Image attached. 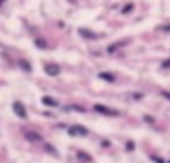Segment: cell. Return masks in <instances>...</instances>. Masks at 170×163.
Wrapping results in <instances>:
<instances>
[{
  "label": "cell",
  "mask_w": 170,
  "mask_h": 163,
  "mask_svg": "<svg viewBox=\"0 0 170 163\" xmlns=\"http://www.w3.org/2000/svg\"><path fill=\"white\" fill-rule=\"evenodd\" d=\"M160 67H162L163 70H168V68H170V58H165V60L160 63Z\"/></svg>",
  "instance_id": "15"
},
{
  "label": "cell",
  "mask_w": 170,
  "mask_h": 163,
  "mask_svg": "<svg viewBox=\"0 0 170 163\" xmlns=\"http://www.w3.org/2000/svg\"><path fill=\"white\" fill-rule=\"evenodd\" d=\"M35 47H37V48H42V50H45V48H47V42H45V40L37 38V40H35Z\"/></svg>",
  "instance_id": "12"
},
{
  "label": "cell",
  "mask_w": 170,
  "mask_h": 163,
  "mask_svg": "<svg viewBox=\"0 0 170 163\" xmlns=\"http://www.w3.org/2000/svg\"><path fill=\"white\" fill-rule=\"evenodd\" d=\"M40 100H42V103H44L45 107H58V100H55L54 97H48V95H45V97H42Z\"/></svg>",
  "instance_id": "6"
},
{
  "label": "cell",
  "mask_w": 170,
  "mask_h": 163,
  "mask_svg": "<svg viewBox=\"0 0 170 163\" xmlns=\"http://www.w3.org/2000/svg\"><path fill=\"white\" fill-rule=\"evenodd\" d=\"M127 150H128V152L135 150V143H134V141H127Z\"/></svg>",
  "instance_id": "19"
},
{
  "label": "cell",
  "mask_w": 170,
  "mask_h": 163,
  "mask_svg": "<svg viewBox=\"0 0 170 163\" xmlns=\"http://www.w3.org/2000/svg\"><path fill=\"white\" fill-rule=\"evenodd\" d=\"M67 133H69L70 137H87L88 130L83 127V125H70V127L67 128Z\"/></svg>",
  "instance_id": "2"
},
{
  "label": "cell",
  "mask_w": 170,
  "mask_h": 163,
  "mask_svg": "<svg viewBox=\"0 0 170 163\" xmlns=\"http://www.w3.org/2000/svg\"><path fill=\"white\" fill-rule=\"evenodd\" d=\"M150 160H152V161H155V163H165V160L160 158V156H157V155H152V156H150Z\"/></svg>",
  "instance_id": "17"
},
{
  "label": "cell",
  "mask_w": 170,
  "mask_h": 163,
  "mask_svg": "<svg viewBox=\"0 0 170 163\" xmlns=\"http://www.w3.org/2000/svg\"><path fill=\"white\" fill-rule=\"evenodd\" d=\"M79 35L82 37V38H85V40H95V38H98L97 33L92 32V30H88V29H79Z\"/></svg>",
  "instance_id": "5"
},
{
  "label": "cell",
  "mask_w": 170,
  "mask_h": 163,
  "mask_svg": "<svg viewBox=\"0 0 170 163\" xmlns=\"http://www.w3.org/2000/svg\"><path fill=\"white\" fill-rule=\"evenodd\" d=\"M144 120L145 122H147V123H155V118H153V116H150V115H144Z\"/></svg>",
  "instance_id": "18"
},
{
  "label": "cell",
  "mask_w": 170,
  "mask_h": 163,
  "mask_svg": "<svg viewBox=\"0 0 170 163\" xmlns=\"http://www.w3.org/2000/svg\"><path fill=\"white\" fill-rule=\"evenodd\" d=\"M18 67H20L23 72L32 73V65H30V62H27L25 58H18Z\"/></svg>",
  "instance_id": "8"
},
{
  "label": "cell",
  "mask_w": 170,
  "mask_h": 163,
  "mask_svg": "<svg viewBox=\"0 0 170 163\" xmlns=\"http://www.w3.org/2000/svg\"><path fill=\"white\" fill-rule=\"evenodd\" d=\"M98 78L105 80V82H109V83H113V82L117 80V77L113 75V73H110V72H100L98 73Z\"/></svg>",
  "instance_id": "7"
},
{
  "label": "cell",
  "mask_w": 170,
  "mask_h": 163,
  "mask_svg": "<svg viewBox=\"0 0 170 163\" xmlns=\"http://www.w3.org/2000/svg\"><path fill=\"white\" fill-rule=\"evenodd\" d=\"M44 150H45L47 153H50V155H54V156H58L57 148H55V146H52L50 143H45V145H44Z\"/></svg>",
  "instance_id": "11"
},
{
  "label": "cell",
  "mask_w": 170,
  "mask_h": 163,
  "mask_svg": "<svg viewBox=\"0 0 170 163\" xmlns=\"http://www.w3.org/2000/svg\"><path fill=\"white\" fill-rule=\"evenodd\" d=\"M167 163H170V161H167Z\"/></svg>",
  "instance_id": "25"
},
{
  "label": "cell",
  "mask_w": 170,
  "mask_h": 163,
  "mask_svg": "<svg viewBox=\"0 0 170 163\" xmlns=\"http://www.w3.org/2000/svg\"><path fill=\"white\" fill-rule=\"evenodd\" d=\"M44 72L47 73L48 77H57L58 73H60V67H58L57 63H45Z\"/></svg>",
  "instance_id": "4"
},
{
  "label": "cell",
  "mask_w": 170,
  "mask_h": 163,
  "mask_svg": "<svg viewBox=\"0 0 170 163\" xmlns=\"http://www.w3.org/2000/svg\"><path fill=\"white\" fill-rule=\"evenodd\" d=\"M109 145H110V141H107V140L102 141V146H109Z\"/></svg>",
  "instance_id": "23"
},
{
  "label": "cell",
  "mask_w": 170,
  "mask_h": 163,
  "mask_svg": "<svg viewBox=\"0 0 170 163\" xmlns=\"http://www.w3.org/2000/svg\"><path fill=\"white\" fill-rule=\"evenodd\" d=\"M2 4H4V2H2V0H0V5H2Z\"/></svg>",
  "instance_id": "24"
},
{
  "label": "cell",
  "mask_w": 170,
  "mask_h": 163,
  "mask_svg": "<svg viewBox=\"0 0 170 163\" xmlns=\"http://www.w3.org/2000/svg\"><path fill=\"white\" fill-rule=\"evenodd\" d=\"M120 45H122V44H112V45H110L109 48H107V52H109V53H113V52H115L117 48L120 47Z\"/></svg>",
  "instance_id": "16"
},
{
  "label": "cell",
  "mask_w": 170,
  "mask_h": 163,
  "mask_svg": "<svg viewBox=\"0 0 170 163\" xmlns=\"http://www.w3.org/2000/svg\"><path fill=\"white\" fill-rule=\"evenodd\" d=\"M67 110H77V112H80V113H83V112H85V108H83V107H79V105L65 107V112H67Z\"/></svg>",
  "instance_id": "14"
},
{
  "label": "cell",
  "mask_w": 170,
  "mask_h": 163,
  "mask_svg": "<svg viewBox=\"0 0 170 163\" xmlns=\"http://www.w3.org/2000/svg\"><path fill=\"white\" fill-rule=\"evenodd\" d=\"M132 10H134V4H132V2H128V4H125V7H123L120 12L125 15V14H128V12H132Z\"/></svg>",
  "instance_id": "13"
},
{
  "label": "cell",
  "mask_w": 170,
  "mask_h": 163,
  "mask_svg": "<svg viewBox=\"0 0 170 163\" xmlns=\"http://www.w3.org/2000/svg\"><path fill=\"white\" fill-rule=\"evenodd\" d=\"M77 158H79V160H82V161H88V163H90L92 160H94V158H92V156L87 153V152H83V150L77 152Z\"/></svg>",
  "instance_id": "10"
},
{
  "label": "cell",
  "mask_w": 170,
  "mask_h": 163,
  "mask_svg": "<svg viewBox=\"0 0 170 163\" xmlns=\"http://www.w3.org/2000/svg\"><path fill=\"white\" fill-rule=\"evenodd\" d=\"M12 110H14V113L18 116V118H22V120L27 118V108L20 100H15L14 103H12Z\"/></svg>",
  "instance_id": "3"
},
{
  "label": "cell",
  "mask_w": 170,
  "mask_h": 163,
  "mask_svg": "<svg viewBox=\"0 0 170 163\" xmlns=\"http://www.w3.org/2000/svg\"><path fill=\"white\" fill-rule=\"evenodd\" d=\"M132 98H135V100H142V98H144V93H132Z\"/></svg>",
  "instance_id": "20"
},
{
  "label": "cell",
  "mask_w": 170,
  "mask_h": 163,
  "mask_svg": "<svg viewBox=\"0 0 170 163\" xmlns=\"http://www.w3.org/2000/svg\"><path fill=\"white\" fill-rule=\"evenodd\" d=\"M94 112L100 113V115H107V116H119L120 115L119 110H113V108H110V107L102 105V103H95L94 105Z\"/></svg>",
  "instance_id": "1"
},
{
  "label": "cell",
  "mask_w": 170,
  "mask_h": 163,
  "mask_svg": "<svg viewBox=\"0 0 170 163\" xmlns=\"http://www.w3.org/2000/svg\"><path fill=\"white\" fill-rule=\"evenodd\" d=\"M162 97H163V98H167V100H170V92L163 90V92H162Z\"/></svg>",
  "instance_id": "21"
},
{
  "label": "cell",
  "mask_w": 170,
  "mask_h": 163,
  "mask_svg": "<svg viewBox=\"0 0 170 163\" xmlns=\"http://www.w3.org/2000/svg\"><path fill=\"white\" fill-rule=\"evenodd\" d=\"M162 30H165V32H170V25H163Z\"/></svg>",
  "instance_id": "22"
},
{
  "label": "cell",
  "mask_w": 170,
  "mask_h": 163,
  "mask_svg": "<svg viewBox=\"0 0 170 163\" xmlns=\"http://www.w3.org/2000/svg\"><path fill=\"white\" fill-rule=\"evenodd\" d=\"M25 138H27V140H30V141H42V140H44V137L39 135V133H35V131H27Z\"/></svg>",
  "instance_id": "9"
}]
</instances>
